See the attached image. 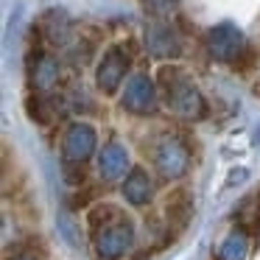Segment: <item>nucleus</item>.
<instances>
[{
	"label": "nucleus",
	"mask_w": 260,
	"mask_h": 260,
	"mask_svg": "<svg viewBox=\"0 0 260 260\" xmlns=\"http://www.w3.org/2000/svg\"><path fill=\"white\" fill-rule=\"evenodd\" d=\"M28 79H31V87L42 95L53 92L59 87V79H62V64H59L56 56L51 53H37V59H31L28 64Z\"/></svg>",
	"instance_id": "nucleus-9"
},
{
	"label": "nucleus",
	"mask_w": 260,
	"mask_h": 260,
	"mask_svg": "<svg viewBox=\"0 0 260 260\" xmlns=\"http://www.w3.org/2000/svg\"><path fill=\"white\" fill-rule=\"evenodd\" d=\"M120 190H123V199L132 207H146L154 199V182H151V176H148V171L135 168V171H129V176L123 179V187H120Z\"/></svg>",
	"instance_id": "nucleus-11"
},
{
	"label": "nucleus",
	"mask_w": 260,
	"mask_h": 260,
	"mask_svg": "<svg viewBox=\"0 0 260 260\" xmlns=\"http://www.w3.org/2000/svg\"><path fill=\"white\" fill-rule=\"evenodd\" d=\"M98 148V135L90 123H70L62 135V157L70 165H84Z\"/></svg>",
	"instance_id": "nucleus-7"
},
{
	"label": "nucleus",
	"mask_w": 260,
	"mask_h": 260,
	"mask_svg": "<svg viewBox=\"0 0 260 260\" xmlns=\"http://www.w3.org/2000/svg\"><path fill=\"white\" fill-rule=\"evenodd\" d=\"M17 260H34V257H17Z\"/></svg>",
	"instance_id": "nucleus-16"
},
{
	"label": "nucleus",
	"mask_w": 260,
	"mask_h": 260,
	"mask_svg": "<svg viewBox=\"0 0 260 260\" xmlns=\"http://www.w3.org/2000/svg\"><path fill=\"white\" fill-rule=\"evenodd\" d=\"M92 232V249L101 260H120L135 246V226L115 204H98L87 215Z\"/></svg>",
	"instance_id": "nucleus-1"
},
{
	"label": "nucleus",
	"mask_w": 260,
	"mask_h": 260,
	"mask_svg": "<svg viewBox=\"0 0 260 260\" xmlns=\"http://www.w3.org/2000/svg\"><path fill=\"white\" fill-rule=\"evenodd\" d=\"M165 213H168V224H171V232H179L187 226L193 215V199L187 190H174L168 196V204H165Z\"/></svg>",
	"instance_id": "nucleus-13"
},
{
	"label": "nucleus",
	"mask_w": 260,
	"mask_h": 260,
	"mask_svg": "<svg viewBox=\"0 0 260 260\" xmlns=\"http://www.w3.org/2000/svg\"><path fill=\"white\" fill-rule=\"evenodd\" d=\"M132 68V53L126 45H112L104 59L98 62V70H95V84L104 95H115L120 90V84L126 81V73Z\"/></svg>",
	"instance_id": "nucleus-6"
},
{
	"label": "nucleus",
	"mask_w": 260,
	"mask_h": 260,
	"mask_svg": "<svg viewBox=\"0 0 260 260\" xmlns=\"http://www.w3.org/2000/svg\"><path fill=\"white\" fill-rule=\"evenodd\" d=\"M140 3H143V9H146L151 17H168V14L176 9L179 0H140Z\"/></svg>",
	"instance_id": "nucleus-15"
},
{
	"label": "nucleus",
	"mask_w": 260,
	"mask_h": 260,
	"mask_svg": "<svg viewBox=\"0 0 260 260\" xmlns=\"http://www.w3.org/2000/svg\"><path fill=\"white\" fill-rule=\"evenodd\" d=\"M146 48L154 59H176L182 53V37L165 17H157L146 25Z\"/></svg>",
	"instance_id": "nucleus-8"
},
{
	"label": "nucleus",
	"mask_w": 260,
	"mask_h": 260,
	"mask_svg": "<svg viewBox=\"0 0 260 260\" xmlns=\"http://www.w3.org/2000/svg\"><path fill=\"white\" fill-rule=\"evenodd\" d=\"M204 45L207 53L221 64H238V59L246 53V40H243V31L235 23H218L207 31L204 37Z\"/></svg>",
	"instance_id": "nucleus-4"
},
{
	"label": "nucleus",
	"mask_w": 260,
	"mask_h": 260,
	"mask_svg": "<svg viewBox=\"0 0 260 260\" xmlns=\"http://www.w3.org/2000/svg\"><path fill=\"white\" fill-rule=\"evenodd\" d=\"M151 162L165 179H182L190 171L193 151L185 137L179 135H162L151 143Z\"/></svg>",
	"instance_id": "nucleus-3"
},
{
	"label": "nucleus",
	"mask_w": 260,
	"mask_h": 260,
	"mask_svg": "<svg viewBox=\"0 0 260 260\" xmlns=\"http://www.w3.org/2000/svg\"><path fill=\"white\" fill-rule=\"evenodd\" d=\"M249 249H252V241H249L246 226H235V230H230V235L221 241L218 252H215V260H246Z\"/></svg>",
	"instance_id": "nucleus-14"
},
{
	"label": "nucleus",
	"mask_w": 260,
	"mask_h": 260,
	"mask_svg": "<svg viewBox=\"0 0 260 260\" xmlns=\"http://www.w3.org/2000/svg\"><path fill=\"white\" fill-rule=\"evenodd\" d=\"M159 90H162L165 107L171 109L174 118L193 123V120H202L207 115V101L182 68L165 64L159 70Z\"/></svg>",
	"instance_id": "nucleus-2"
},
{
	"label": "nucleus",
	"mask_w": 260,
	"mask_h": 260,
	"mask_svg": "<svg viewBox=\"0 0 260 260\" xmlns=\"http://www.w3.org/2000/svg\"><path fill=\"white\" fill-rule=\"evenodd\" d=\"M120 107L126 112L137 115V118L154 115L159 109V90L154 84V79H148L146 73L129 76L123 84V92H120Z\"/></svg>",
	"instance_id": "nucleus-5"
},
{
	"label": "nucleus",
	"mask_w": 260,
	"mask_h": 260,
	"mask_svg": "<svg viewBox=\"0 0 260 260\" xmlns=\"http://www.w3.org/2000/svg\"><path fill=\"white\" fill-rule=\"evenodd\" d=\"M40 31H42V37L56 48L70 45V37H73V25H70V20L64 12H48L40 23Z\"/></svg>",
	"instance_id": "nucleus-12"
},
{
	"label": "nucleus",
	"mask_w": 260,
	"mask_h": 260,
	"mask_svg": "<svg viewBox=\"0 0 260 260\" xmlns=\"http://www.w3.org/2000/svg\"><path fill=\"white\" fill-rule=\"evenodd\" d=\"M98 174L104 182H120L129 176V151L120 143H107L98 151Z\"/></svg>",
	"instance_id": "nucleus-10"
}]
</instances>
